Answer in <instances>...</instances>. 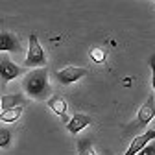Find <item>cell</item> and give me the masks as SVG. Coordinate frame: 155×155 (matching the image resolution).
I'll return each mask as SVG.
<instances>
[{"mask_svg":"<svg viewBox=\"0 0 155 155\" xmlns=\"http://www.w3.org/2000/svg\"><path fill=\"white\" fill-rule=\"evenodd\" d=\"M89 57H91L92 63L102 65V63L105 61V57H107V52H105L104 48H100V46H92V48L89 50Z\"/></svg>","mask_w":155,"mask_h":155,"instance_id":"obj_13","label":"cell"},{"mask_svg":"<svg viewBox=\"0 0 155 155\" xmlns=\"http://www.w3.org/2000/svg\"><path fill=\"white\" fill-rule=\"evenodd\" d=\"M153 118H155V96L151 94V96H148V100L144 102V105L139 109L135 126L137 127H146Z\"/></svg>","mask_w":155,"mask_h":155,"instance_id":"obj_6","label":"cell"},{"mask_svg":"<svg viewBox=\"0 0 155 155\" xmlns=\"http://www.w3.org/2000/svg\"><path fill=\"white\" fill-rule=\"evenodd\" d=\"M22 91L31 100H45L52 91L50 81H48V70L46 68L30 70L22 78Z\"/></svg>","mask_w":155,"mask_h":155,"instance_id":"obj_1","label":"cell"},{"mask_svg":"<svg viewBox=\"0 0 155 155\" xmlns=\"http://www.w3.org/2000/svg\"><path fill=\"white\" fill-rule=\"evenodd\" d=\"M150 67H151V87H153V96H155V54L150 57Z\"/></svg>","mask_w":155,"mask_h":155,"instance_id":"obj_15","label":"cell"},{"mask_svg":"<svg viewBox=\"0 0 155 155\" xmlns=\"http://www.w3.org/2000/svg\"><path fill=\"white\" fill-rule=\"evenodd\" d=\"M22 113H24V107H15L9 111H2L0 113V120H2V124H13L15 120L21 118Z\"/></svg>","mask_w":155,"mask_h":155,"instance_id":"obj_11","label":"cell"},{"mask_svg":"<svg viewBox=\"0 0 155 155\" xmlns=\"http://www.w3.org/2000/svg\"><path fill=\"white\" fill-rule=\"evenodd\" d=\"M26 105V98L22 94H4L0 98V109L2 111H9L15 107H24Z\"/></svg>","mask_w":155,"mask_h":155,"instance_id":"obj_10","label":"cell"},{"mask_svg":"<svg viewBox=\"0 0 155 155\" xmlns=\"http://www.w3.org/2000/svg\"><path fill=\"white\" fill-rule=\"evenodd\" d=\"M48 107H50V109H52L57 116H59L63 124H68V122H70L72 116H68V114H67L68 104H67V100L63 98V96H59V94L50 96V98H48Z\"/></svg>","mask_w":155,"mask_h":155,"instance_id":"obj_7","label":"cell"},{"mask_svg":"<svg viewBox=\"0 0 155 155\" xmlns=\"http://www.w3.org/2000/svg\"><path fill=\"white\" fill-rule=\"evenodd\" d=\"M26 76V68L24 67H18L17 63H13V59L8 55V54H2V57H0V76H2V83L8 85L9 81L17 80L18 76Z\"/></svg>","mask_w":155,"mask_h":155,"instance_id":"obj_3","label":"cell"},{"mask_svg":"<svg viewBox=\"0 0 155 155\" xmlns=\"http://www.w3.org/2000/svg\"><path fill=\"white\" fill-rule=\"evenodd\" d=\"M46 55L45 50L39 43V37L35 33H30L28 37V52H26V59H24V67L28 68H46Z\"/></svg>","mask_w":155,"mask_h":155,"instance_id":"obj_2","label":"cell"},{"mask_svg":"<svg viewBox=\"0 0 155 155\" xmlns=\"http://www.w3.org/2000/svg\"><path fill=\"white\" fill-rule=\"evenodd\" d=\"M0 52L2 54H17L21 52V43L15 33L11 31H2L0 33Z\"/></svg>","mask_w":155,"mask_h":155,"instance_id":"obj_8","label":"cell"},{"mask_svg":"<svg viewBox=\"0 0 155 155\" xmlns=\"http://www.w3.org/2000/svg\"><path fill=\"white\" fill-rule=\"evenodd\" d=\"M155 140V129H146L144 133H140V135H137L131 142H129V146H127V150L122 153V155H139L150 142H153Z\"/></svg>","mask_w":155,"mask_h":155,"instance_id":"obj_5","label":"cell"},{"mask_svg":"<svg viewBox=\"0 0 155 155\" xmlns=\"http://www.w3.org/2000/svg\"><path fill=\"white\" fill-rule=\"evenodd\" d=\"M76 148H78V155H96V150L91 139H80Z\"/></svg>","mask_w":155,"mask_h":155,"instance_id":"obj_12","label":"cell"},{"mask_svg":"<svg viewBox=\"0 0 155 155\" xmlns=\"http://www.w3.org/2000/svg\"><path fill=\"white\" fill-rule=\"evenodd\" d=\"M83 76H87V68L83 67H65L61 70H55V80L61 85H70L80 81Z\"/></svg>","mask_w":155,"mask_h":155,"instance_id":"obj_4","label":"cell"},{"mask_svg":"<svg viewBox=\"0 0 155 155\" xmlns=\"http://www.w3.org/2000/svg\"><path fill=\"white\" fill-rule=\"evenodd\" d=\"M139 155H155V140H153V142H150V144H148L140 153H139Z\"/></svg>","mask_w":155,"mask_h":155,"instance_id":"obj_16","label":"cell"},{"mask_svg":"<svg viewBox=\"0 0 155 155\" xmlns=\"http://www.w3.org/2000/svg\"><path fill=\"white\" fill-rule=\"evenodd\" d=\"M9 139H11V131L2 127V129H0V148H6L9 144Z\"/></svg>","mask_w":155,"mask_h":155,"instance_id":"obj_14","label":"cell"},{"mask_svg":"<svg viewBox=\"0 0 155 155\" xmlns=\"http://www.w3.org/2000/svg\"><path fill=\"white\" fill-rule=\"evenodd\" d=\"M91 124H92V118H91L89 114H85V113H76L72 118H70V122L67 124V131L72 133V135H76V133L83 131L85 127H89Z\"/></svg>","mask_w":155,"mask_h":155,"instance_id":"obj_9","label":"cell"}]
</instances>
